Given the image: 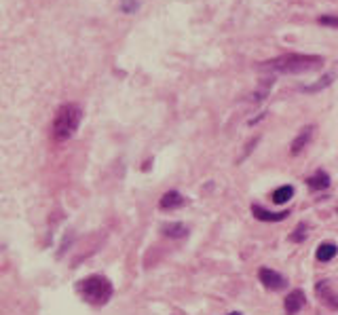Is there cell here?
<instances>
[{"label":"cell","mask_w":338,"mask_h":315,"mask_svg":"<svg viewBox=\"0 0 338 315\" xmlns=\"http://www.w3.org/2000/svg\"><path fill=\"white\" fill-rule=\"evenodd\" d=\"M163 233L167 237H174V239H182V237L188 235V227L182 222H176V224H165L163 227Z\"/></svg>","instance_id":"cell-12"},{"label":"cell","mask_w":338,"mask_h":315,"mask_svg":"<svg viewBox=\"0 0 338 315\" xmlns=\"http://www.w3.org/2000/svg\"><path fill=\"white\" fill-rule=\"evenodd\" d=\"M307 233H309V231H307V224L300 222V224L296 227L294 233H292L290 239H292V241H296V243H300V241H304V237H307Z\"/></svg>","instance_id":"cell-14"},{"label":"cell","mask_w":338,"mask_h":315,"mask_svg":"<svg viewBox=\"0 0 338 315\" xmlns=\"http://www.w3.org/2000/svg\"><path fill=\"white\" fill-rule=\"evenodd\" d=\"M307 184L313 190H323V189H328V186H330V176H328L326 171H317L315 176H311L307 180Z\"/></svg>","instance_id":"cell-11"},{"label":"cell","mask_w":338,"mask_h":315,"mask_svg":"<svg viewBox=\"0 0 338 315\" xmlns=\"http://www.w3.org/2000/svg\"><path fill=\"white\" fill-rule=\"evenodd\" d=\"M258 275H260V281L264 284V288H269V290H283L285 286H288V281H285V277L283 275H279V273H275L273 269H266V267H262L258 271Z\"/></svg>","instance_id":"cell-5"},{"label":"cell","mask_w":338,"mask_h":315,"mask_svg":"<svg viewBox=\"0 0 338 315\" xmlns=\"http://www.w3.org/2000/svg\"><path fill=\"white\" fill-rule=\"evenodd\" d=\"M321 57L317 55H300V53H288L275 60H269L260 66L262 72L273 74H302V72H313V70L321 68Z\"/></svg>","instance_id":"cell-1"},{"label":"cell","mask_w":338,"mask_h":315,"mask_svg":"<svg viewBox=\"0 0 338 315\" xmlns=\"http://www.w3.org/2000/svg\"><path fill=\"white\" fill-rule=\"evenodd\" d=\"M304 305H307V298H304L302 290H292L288 296H285V303H283L285 313H288V315H296Z\"/></svg>","instance_id":"cell-6"},{"label":"cell","mask_w":338,"mask_h":315,"mask_svg":"<svg viewBox=\"0 0 338 315\" xmlns=\"http://www.w3.org/2000/svg\"><path fill=\"white\" fill-rule=\"evenodd\" d=\"M336 252H338V248L334 246L332 241H323V243H319L315 256H317V260H319V262H330L336 256Z\"/></svg>","instance_id":"cell-10"},{"label":"cell","mask_w":338,"mask_h":315,"mask_svg":"<svg viewBox=\"0 0 338 315\" xmlns=\"http://www.w3.org/2000/svg\"><path fill=\"white\" fill-rule=\"evenodd\" d=\"M80 296L91 305H104L112 296V284L101 275H91L79 284Z\"/></svg>","instance_id":"cell-3"},{"label":"cell","mask_w":338,"mask_h":315,"mask_svg":"<svg viewBox=\"0 0 338 315\" xmlns=\"http://www.w3.org/2000/svg\"><path fill=\"white\" fill-rule=\"evenodd\" d=\"M315 292H317V298H319V303L323 307H328V309H332V311L338 309V294L334 292V288L330 286V281H319V284L315 286Z\"/></svg>","instance_id":"cell-4"},{"label":"cell","mask_w":338,"mask_h":315,"mask_svg":"<svg viewBox=\"0 0 338 315\" xmlns=\"http://www.w3.org/2000/svg\"><path fill=\"white\" fill-rule=\"evenodd\" d=\"M311 136H313V127H311V125H309V127H302V131L298 133L296 140H294V142H292V146H290V152H292V155H300L302 148L309 144Z\"/></svg>","instance_id":"cell-9"},{"label":"cell","mask_w":338,"mask_h":315,"mask_svg":"<svg viewBox=\"0 0 338 315\" xmlns=\"http://www.w3.org/2000/svg\"><path fill=\"white\" fill-rule=\"evenodd\" d=\"M228 315H243V313H239V311H233V313H228Z\"/></svg>","instance_id":"cell-17"},{"label":"cell","mask_w":338,"mask_h":315,"mask_svg":"<svg viewBox=\"0 0 338 315\" xmlns=\"http://www.w3.org/2000/svg\"><path fill=\"white\" fill-rule=\"evenodd\" d=\"M182 205H184V197L178 190L165 192L161 197V201H159V208L161 210H176V208H182Z\"/></svg>","instance_id":"cell-8"},{"label":"cell","mask_w":338,"mask_h":315,"mask_svg":"<svg viewBox=\"0 0 338 315\" xmlns=\"http://www.w3.org/2000/svg\"><path fill=\"white\" fill-rule=\"evenodd\" d=\"M330 83H332V76H326V79L319 81L317 85H313V87H304V91H319L323 85H330Z\"/></svg>","instance_id":"cell-16"},{"label":"cell","mask_w":338,"mask_h":315,"mask_svg":"<svg viewBox=\"0 0 338 315\" xmlns=\"http://www.w3.org/2000/svg\"><path fill=\"white\" fill-rule=\"evenodd\" d=\"M292 195H294V189H292V186H288V184H285V186H279V189L273 192V201L279 203V205H281V203H288L290 199H292Z\"/></svg>","instance_id":"cell-13"},{"label":"cell","mask_w":338,"mask_h":315,"mask_svg":"<svg viewBox=\"0 0 338 315\" xmlns=\"http://www.w3.org/2000/svg\"><path fill=\"white\" fill-rule=\"evenodd\" d=\"M80 119H82V112H80V106L76 104H63L57 108L55 112V119H53V127H51V133L57 142H66L76 133L80 125Z\"/></svg>","instance_id":"cell-2"},{"label":"cell","mask_w":338,"mask_h":315,"mask_svg":"<svg viewBox=\"0 0 338 315\" xmlns=\"http://www.w3.org/2000/svg\"><path fill=\"white\" fill-rule=\"evenodd\" d=\"M319 23L326 25V28H338V17L336 15H321Z\"/></svg>","instance_id":"cell-15"},{"label":"cell","mask_w":338,"mask_h":315,"mask_svg":"<svg viewBox=\"0 0 338 315\" xmlns=\"http://www.w3.org/2000/svg\"><path fill=\"white\" fill-rule=\"evenodd\" d=\"M252 211H254V216L262 222H281L290 214V211H269V210L260 208V205H252Z\"/></svg>","instance_id":"cell-7"}]
</instances>
